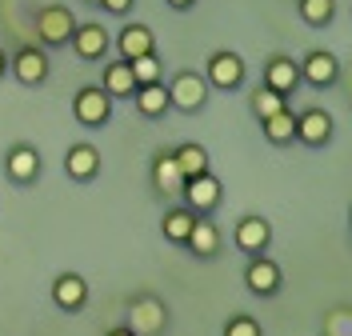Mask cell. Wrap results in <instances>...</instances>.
I'll list each match as a JSON object with an SVG mask.
<instances>
[{
	"instance_id": "2e32d148",
	"label": "cell",
	"mask_w": 352,
	"mask_h": 336,
	"mask_svg": "<svg viewBox=\"0 0 352 336\" xmlns=\"http://www.w3.org/2000/svg\"><path fill=\"white\" fill-rule=\"evenodd\" d=\"M65 172L76 184H88V180L100 177V148L96 144H88V140H80V144H72L65 153Z\"/></svg>"
},
{
	"instance_id": "3957f363",
	"label": "cell",
	"mask_w": 352,
	"mask_h": 336,
	"mask_svg": "<svg viewBox=\"0 0 352 336\" xmlns=\"http://www.w3.org/2000/svg\"><path fill=\"white\" fill-rule=\"evenodd\" d=\"M224 201V184L217 180V172L208 168V172H200V177H188L184 180V188H180V204L184 208H192L197 216H212Z\"/></svg>"
},
{
	"instance_id": "8fae6325",
	"label": "cell",
	"mask_w": 352,
	"mask_h": 336,
	"mask_svg": "<svg viewBox=\"0 0 352 336\" xmlns=\"http://www.w3.org/2000/svg\"><path fill=\"white\" fill-rule=\"evenodd\" d=\"M244 289L252 292V296H261V300L276 296V292H280V265H276L268 252L248 256V265H244Z\"/></svg>"
},
{
	"instance_id": "7a4b0ae2",
	"label": "cell",
	"mask_w": 352,
	"mask_h": 336,
	"mask_svg": "<svg viewBox=\"0 0 352 336\" xmlns=\"http://www.w3.org/2000/svg\"><path fill=\"white\" fill-rule=\"evenodd\" d=\"M129 328L136 336H160L168 328V304L153 296V292H140L129 300Z\"/></svg>"
},
{
	"instance_id": "8992f818",
	"label": "cell",
	"mask_w": 352,
	"mask_h": 336,
	"mask_svg": "<svg viewBox=\"0 0 352 336\" xmlns=\"http://www.w3.org/2000/svg\"><path fill=\"white\" fill-rule=\"evenodd\" d=\"M72 116L85 128H104L112 120V96L100 85H85V89H76V96H72Z\"/></svg>"
},
{
	"instance_id": "9a60e30c",
	"label": "cell",
	"mask_w": 352,
	"mask_h": 336,
	"mask_svg": "<svg viewBox=\"0 0 352 336\" xmlns=\"http://www.w3.org/2000/svg\"><path fill=\"white\" fill-rule=\"evenodd\" d=\"M52 304L60 309V313H80L88 304V280L80 272H60L56 280H52Z\"/></svg>"
},
{
	"instance_id": "484cf974",
	"label": "cell",
	"mask_w": 352,
	"mask_h": 336,
	"mask_svg": "<svg viewBox=\"0 0 352 336\" xmlns=\"http://www.w3.org/2000/svg\"><path fill=\"white\" fill-rule=\"evenodd\" d=\"M248 109L256 112V120H268L272 112L288 109V96H280V92H272L268 85H261V89H252V96H248Z\"/></svg>"
},
{
	"instance_id": "ffe728a7",
	"label": "cell",
	"mask_w": 352,
	"mask_h": 336,
	"mask_svg": "<svg viewBox=\"0 0 352 336\" xmlns=\"http://www.w3.org/2000/svg\"><path fill=\"white\" fill-rule=\"evenodd\" d=\"M132 104H136V112H140L144 120H156V116H164V112H168V89H164V80H153V85H136V92H132Z\"/></svg>"
},
{
	"instance_id": "52a82bcc",
	"label": "cell",
	"mask_w": 352,
	"mask_h": 336,
	"mask_svg": "<svg viewBox=\"0 0 352 336\" xmlns=\"http://www.w3.org/2000/svg\"><path fill=\"white\" fill-rule=\"evenodd\" d=\"M8 72L21 80L24 89H41L48 80V72H52V65H48V52L41 45H24L8 56Z\"/></svg>"
},
{
	"instance_id": "d6a6232c",
	"label": "cell",
	"mask_w": 352,
	"mask_h": 336,
	"mask_svg": "<svg viewBox=\"0 0 352 336\" xmlns=\"http://www.w3.org/2000/svg\"><path fill=\"white\" fill-rule=\"evenodd\" d=\"M88 4H100V0H88Z\"/></svg>"
},
{
	"instance_id": "30bf717a",
	"label": "cell",
	"mask_w": 352,
	"mask_h": 336,
	"mask_svg": "<svg viewBox=\"0 0 352 336\" xmlns=\"http://www.w3.org/2000/svg\"><path fill=\"white\" fill-rule=\"evenodd\" d=\"M296 65H300V85H308V89H332L340 80V60L332 52H324V48L305 52Z\"/></svg>"
},
{
	"instance_id": "6da1fadb",
	"label": "cell",
	"mask_w": 352,
	"mask_h": 336,
	"mask_svg": "<svg viewBox=\"0 0 352 336\" xmlns=\"http://www.w3.org/2000/svg\"><path fill=\"white\" fill-rule=\"evenodd\" d=\"M204 80H208V89L236 92L244 80H248V65H244L241 52H232V48H217V52L208 56V65H204Z\"/></svg>"
},
{
	"instance_id": "ba28073f",
	"label": "cell",
	"mask_w": 352,
	"mask_h": 336,
	"mask_svg": "<svg viewBox=\"0 0 352 336\" xmlns=\"http://www.w3.org/2000/svg\"><path fill=\"white\" fill-rule=\"evenodd\" d=\"M41 148L36 144H28V140H21V144H12L8 153H4V177L12 180V184H21V188H28V184H36L41 180Z\"/></svg>"
},
{
	"instance_id": "603a6c76",
	"label": "cell",
	"mask_w": 352,
	"mask_h": 336,
	"mask_svg": "<svg viewBox=\"0 0 352 336\" xmlns=\"http://www.w3.org/2000/svg\"><path fill=\"white\" fill-rule=\"evenodd\" d=\"M261 128H264V140L268 144H292L296 140V112L292 109H280V112H272L268 120H261Z\"/></svg>"
},
{
	"instance_id": "9c48e42d",
	"label": "cell",
	"mask_w": 352,
	"mask_h": 336,
	"mask_svg": "<svg viewBox=\"0 0 352 336\" xmlns=\"http://www.w3.org/2000/svg\"><path fill=\"white\" fill-rule=\"evenodd\" d=\"M72 52L85 60V65H96V60H104L109 56V45H112V36H109V28L104 24H96V21H76V28H72Z\"/></svg>"
},
{
	"instance_id": "ac0fdd59",
	"label": "cell",
	"mask_w": 352,
	"mask_h": 336,
	"mask_svg": "<svg viewBox=\"0 0 352 336\" xmlns=\"http://www.w3.org/2000/svg\"><path fill=\"white\" fill-rule=\"evenodd\" d=\"M184 248H188L197 260H212V256L220 252V224L212 221V216H197V224H192Z\"/></svg>"
},
{
	"instance_id": "277c9868",
	"label": "cell",
	"mask_w": 352,
	"mask_h": 336,
	"mask_svg": "<svg viewBox=\"0 0 352 336\" xmlns=\"http://www.w3.org/2000/svg\"><path fill=\"white\" fill-rule=\"evenodd\" d=\"M164 89H168V109L176 112H200L208 104V92H212L204 72H176Z\"/></svg>"
},
{
	"instance_id": "e0dca14e",
	"label": "cell",
	"mask_w": 352,
	"mask_h": 336,
	"mask_svg": "<svg viewBox=\"0 0 352 336\" xmlns=\"http://www.w3.org/2000/svg\"><path fill=\"white\" fill-rule=\"evenodd\" d=\"M116 52L124 60H136V56H153L156 52V32L148 24H124L120 36H116Z\"/></svg>"
},
{
	"instance_id": "4fadbf2b",
	"label": "cell",
	"mask_w": 352,
	"mask_h": 336,
	"mask_svg": "<svg viewBox=\"0 0 352 336\" xmlns=\"http://www.w3.org/2000/svg\"><path fill=\"white\" fill-rule=\"evenodd\" d=\"M332 116L324 109H305L296 112V140L305 144V148H324L332 140Z\"/></svg>"
},
{
	"instance_id": "4dcf8cb0",
	"label": "cell",
	"mask_w": 352,
	"mask_h": 336,
	"mask_svg": "<svg viewBox=\"0 0 352 336\" xmlns=\"http://www.w3.org/2000/svg\"><path fill=\"white\" fill-rule=\"evenodd\" d=\"M104 336H136V333H132L129 324H116V328H109V333H104Z\"/></svg>"
},
{
	"instance_id": "7c38bea8",
	"label": "cell",
	"mask_w": 352,
	"mask_h": 336,
	"mask_svg": "<svg viewBox=\"0 0 352 336\" xmlns=\"http://www.w3.org/2000/svg\"><path fill=\"white\" fill-rule=\"evenodd\" d=\"M232 240H236V248H241L244 256H261L272 245V224L264 221V216H241L236 228H232Z\"/></svg>"
},
{
	"instance_id": "83f0119b",
	"label": "cell",
	"mask_w": 352,
	"mask_h": 336,
	"mask_svg": "<svg viewBox=\"0 0 352 336\" xmlns=\"http://www.w3.org/2000/svg\"><path fill=\"white\" fill-rule=\"evenodd\" d=\"M220 336H264V328H261V320H256V316L236 313V316H228V320H224Z\"/></svg>"
},
{
	"instance_id": "d6986e66",
	"label": "cell",
	"mask_w": 352,
	"mask_h": 336,
	"mask_svg": "<svg viewBox=\"0 0 352 336\" xmlns=\"http://www.w3.org/2000/svg\"><path fill=\"white\" fill-rule=\"evenodd\" d=\"M100 89L109 92L112 100H132V92H136V76H132V68L124 56H116L104 65V80H100Z\"/></svg>"
},
{
	"instance_id": "d4e9b609",
	"label": "cell",
	"mask_w": 352,
	"mask_h": 336,
	"mask_svg": "<svg viewBox=\"0 0 352 336\" xmlns=\"http://www.w3.org/2000/svg\"><path fill=\"white\" fill-rule=\"evenodd\" d=\"M296 12L308 28H329L336 21V0H296Z\"/></svg>"
},
{
	"instance_id": "5bb4252c",
	"label": "cell",
	"mask_w": 352,
	"mask_h": 336,
	"mask_svg": "<svg viewBox=\"0 0 352 336\" xmlns=\"http://www.w3.org/2000/svg\"><path fill=\"white\" fill-rule=\"evenodd\" d=\"M264 85L272 92H280V96H292L300 89V65L292 56H285V52H272L264 60Z\"/></svg>"
},
{
	"instance_id": "44dd1931",
	"label": "cell",
	"mask_w": 352,
	"mask_h": 336,
	"mask_svg": "<svg viewBox=\"0 0 352 336\" xmlns=\"http://www.w3.org/2000/svg\"><path fill=\"white\" fill-rule=\"evenodd\" d=\"M153 188L160 197H180L184 177H180V168H176L173 153H156L153 157Z\"/></svg>"
},
{
	"instance_id": "5b68a950",
	"label": "cell",
	"mask_w": 352,
	"mask_h": 336,
	"mask_svg": "<svg viewBox=\"0 0 352 336\" xmlns=\"http://www.w3.org/2000/svg\"><path fill=\"white\" fill-rule=\"evenodd\" d=\"M72 28H76V16L68 4H44L36 12V36H41V48H65L72 41Z\"/></svg>"
},
{
	"instance_id": "4316f807",
	"label": "cell",
	"mask_w": 352,
	"mask_h": 336,
	"mask_svg": "<svg viewBox=\"0 0 352 336\" xmlns=\"http://www.w3.org/2000/svg\"><path fill=\"white\" fill-rule=\"evenodd\" d=\"M132 76H136V85H153V80H164V65H160V56H136V60H129Z\"/></svg>"
},
{
	"instance_id": "1f68e13d",
	"label": "cell",
	"mask_w": 352,
	"mask_h": 336,
	"mask_svg": "<svg viewBox=\"0 0 352 336\" xmlns=\"http://www.w3.org/2000/svg\"><path fill=\"white\" fill-rule=\"evenodd\" d=\"M4 72H8V52L0 48V80H4Z\"/></svg>"
},
{
	"instance_id": "cb8c5ba5",
	"label": "cell",
	"mask_w": 352,
	"mask_h": 336,
	"mask_svg": "<svg viewBox=\"0 0 352 336\" xmlns=\"http://www.w3.org/2000/svg\"><path fill=\"white\" fill-rule=\"evenodd\" d=\"M192 224H197V212H192V208H184V204H176V208H168V212H164L160 232H164V240L184 245V240H188V232H192Z\"/></svg>"
},
{
	"instance_id": "f546056e",
	"label": "cell",
	"mask_w": 352,
	"mask_h": 336,
	"mask_svg": "<svg viewBox=\"0 0 352 336\" xmlns=\"http://www.w3.org/2000/svg\"><path fill=\"white\" fill-rule=\"evenodd\" d=\"M168 8H176V12H188V8H197V0H164Z\"/></svg>"
},
{
	"instance_id": "f1b7e54d",
	"label": "cell",
	"mask_w": 352,
	"mask_h": 336,
	"mask_svg": "<svg viewBox=\"0 0 352 336\" xmlns=\"http://www.w3.org/2000/svg\"><path fill=\"white\" fill-rule=\"evenodd\" d=\"M100 8H104L109 16H129L132 8H136V0H100Z\"/></svg>"
},
{
	"instance_id": "7402d4cb",
	"label": "cell",
	"mask_w": 352,
	"mask_h": 336,
	"mask_svg": "<svg viewBox=\"0 0 352 336\" xmlns=\"http://www.w3.org/2000/svg\"><path fill=\"white\" fill-rule=\"evenodd\" d=\"M173 160L176 168H180V177H200V172H208L212 168V160H208V148L204 144H197V140H188V144H180V148H173Z\"/></svg>"
}]
</instances>
